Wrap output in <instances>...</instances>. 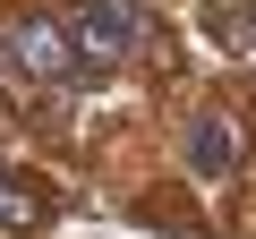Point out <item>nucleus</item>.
<instances>
[{
  "label": "nucleus",
  "mask_w": 256,
  "mask_h": 239,
  "mask_svg": "<svg viewBox=\"0 0 256 239\" xmlns=\"http://www.w3.org/2000/svg\"><path fill=\"white\" fill-rule=\"evenodd\" d=\"M34 222H43V196L18 188V180H0V230H34Z\"/></svg>",
  "instance_id": "4"
},
{
  "label": "nucleus",
  "mask_w": 256,
  "mask_h": 239,
  "mask_svg": "<svg viewBox=\"0 0 256 239\" xmlns=\"http://www.w3.org/2000/svg\"><path fill=\"white\" fill-rule=\"evenodd\" d=\"M9 68L52 86V77H68V68H77V34H68L60 18H18V26H9Z\"/></svg>",
  "instance_id": "1"
},
{
  "label": "nucleus",
  "mask_w": 256,
  "mask_h": 239,
  "mask_svg": "<svg viewBox=\"0 0 256 239\" xmlns=\"http://www.w3.org/2000/svg\"><path fill=\"white\" fill-rule=\"evenodd\" d=\"M188 162H196L205 180H222V171L239 162V146H230V120H222V111H205V120H196V137H188Z\"/></svg>",
  "instance_id": "3"
},
{
  "label": "nucleus",
  "mask_w": 256,
  "mask_h": 239,
  "mask_svg": "<svg viewBox=\"0 0 256 239\" xmlns=\"http://www.w3.org/2000/svg\"><path fill=\"white\" fill-rule=\"evenodd\" d=\"M68 34H77V52L120 60V52H137L146 18H137V0H77V9H68Z\"/></svg>",
  "instance_id": "2"
}]
</instances>
